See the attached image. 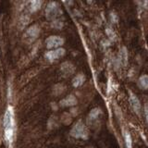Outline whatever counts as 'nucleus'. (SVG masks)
<instances>
[{"label": "nucleus", "instance_id": "nucleus-1", "mask_svg": "<svg viewBox=\"0 0 148 148\" xmlns=\"http://www.w3.org/2000/svg\"><path fill=\"white\" fill-rule=\"evenodd\" d=\"M4 129L5 136L7 141L11 143L14 137V130H15V119H14V111L11 106L7 108L4 116Z\"/></svg>", "mask_w": 148, "mask_h": 148}, {"label": "nucleus", "instance_id": "nucleus-2", "mask_svg": "<svg viewBox=\"0 0 148 148\" xmlns=\"http://www.w3.org/2000/svg\"><path fill=\"white\" fill-rule=\"evenodd\" d=\"M71 135L74 138H80V139H87L88 138V132L83 124L82 121L79 120L75 123V125L72 127L71 131Z\"/></svg>", "mask_w": 148, "mask_h": 148}, {"label": "nucleus", "instance_id": "nucleus-3", "mask_svg": "<svg viewBox=\"0 0 148 148\" xmlns=\"http://www.w3.org/2000/svg\"><path fill=\"white\" fill-rule=\"evenodd\" d=\"M61 14L62 11L57 2H50L45 8V16L48 20L56 21Z\"/></svg>", "mask_w": 148, "mask_h": 148}, {"label": "nucleus", "instance_id": "nucleus-4", "mask_svg": "<svg viewBox=\"0 0 148 148\" xmlns=\"http://www.w3.org/2000/svg\"><path fill=\"white\" fill-rule=\"evenodd\" d=\"M39 34H40V27L36 24H34L25 31L24 34H23V40L26 43L31 44L37 39V37L39 36Z\"/></svg>", "mask_w": 148, "mask_h": 148}, {"label": "nucleus", "instance_id": "nucleus-5", "mask_svg": "<svg viewBox=\"0 0 148 148\" xmlns=\"http://www.w3.org/2000/svg\"><path fill=\"white\" fill-rule=\"evenodd\" d=\"M64 44V39L58 35H51L45 40L46 47L48 49H57Z\"/></svg>", "mask_w": 148, "mask_h": 148}, {"label": "nucleus", "instance_id": "nucleus-6", "mask_svg": "<svg viewBox=\"0 0 148 148\" xmlns=\"http://www.w3.org/2000/svg\"><path fill=\"white\" fill-rule=\"evenodd\" d=\"M65 54H66V50L62 47H59V48L53 49V50L48 51V52H46L45 57L46 58V59H48L49 61H55V60H58V58H62Z\"/></svg>", "mask_w": 148, "mask_h": 148}, {"label": "nucleus", "instance_id": "nucleus-7", "mask_svg": "<svg viewBox=\"0 0 148 148\" xmlns=\"http://www.w3.org/2000/svg\"><path fill=\"white\" fill-rule=\"evenodd\" d=\"M60 71L64 74V76H71L75 71V66L69 61H65L60 66Z\"/></svg>", "mask_w": 148, "mask_h": 148}, {"label": "nucleus", "instance_id": "nucleus-8", "mask_svg": "<svg viewBox=\"0 0 148 148\" xmlns=\"http://www.w3.org/2000/svg\"><path fill=\"white\" fill-rule=\"evenodd\" d=\"M77 103H78V100L76 97L73 95H69L59 102V106H63V108H69V106H76Z\"/></svg>", "mask_w": 148, "mask_h": 148}, {"label": "nucleus", "instance_id": "nucleus-9", "mask_svg": "<svg viewBox=\"0 0 148 148\" xmlns=\"http://www.w3.org/2000/svg\"><path fill=\"white\" fill-rule=\"evenodd\" d=\"M130 101H131L133 110L138 114L141 110V103H140V101H139L138 97L132 92H130Z\"/></svg>", "mask_w": 148, "mask_h": 148}, {"label": "nucleus", "instance_id": "nucleus-10", "mask_svg": "<svg viewBox=\"0 0 148 148\" xmlns=\"http://www.w3.org/2000/svg\"><path fill=\"white\" fill-rule=\"evenodd\" d=\"M128 50L126 47H121L119 51V62L120 64L122 65L123 67H126L127 64H128Z\"/></svg>", "mask_w": 148, "mask_h": 148}, {"label": "nucleus", "instance_id": "nucleus-11", "mask_svg": "<svg viewBox=\"0 0 148 148\" xmlns=\"http://www.w3.org/2000/svg\"><path fill=\"white\" fill-rule=\"evenodd\" d=\"M85 80H86V78L84 76V74H82V73L77 74V75L72 79V85H73V87L78 88V87L82 86L83 83H84Z\"/></svg>", "mask_w": 148, "mask_h": 148}, {"label": "nucleus", "instance_id": "nucleus-12", "mask_svg": "<svg viewBox=\"0 0 148 148\" xmlns=\"http://www.w3.org/2000/svg\"><path fill=\"white\" fill-rule=\"evenodd\" d=\"M42 4H43V2L39 1V0H34V1H31L29 3V9H30V11L31 12L37 11L38 9H40Z\"/></svg>", "mask_w": 148, "mask_h": 148}, {"label": "nucleus", "instance_id": "nucleus-13", "mask_svg": "<svg viewBox=\"0 0 148 148\" xmlns=\"http://www.w3.org/2000/svg\"><path fill=\"white\" fill-rule=\"evenodd\" d=\"M138 85L140 88L143 90H146L148 88V77L147 75H143L139 78L138 80Z\"/></svg>", "mask_w": 148, "mask_h": 148}, {"label": "nucleus", "instance_id": "nucleus-14", "mask_svg": "<svg viewBox=\"0 0 148 148\" xmlns=\"http://www.w3.org/2000/svg\"><path fill=\"white\" fill-rule=\"evenodd\" d=\"M101 114V109L100 108H92L91 110V112L89 114V121H94V120H95L97 118H98V116Z\"/></svg>", "mask_w": 148, "mask_h": 148}, {"label": "nucleus", "instance_id": "nucleus-15", "mask_svg": "<svg viewBox=\"0 0 148 148\" xmlns=\"http://www.w3.org/2000/svg\"><path fill=\"white\" fill-rule=\"evenodd\" d=\"M124 141H125V145H126L127 148H132V136L128 131L124 132Z\"/></svg>", "mask_w": 148, "mask_h": 148}, {"label": "nucleus", "instance_id": "nucleus-16", "mask_svg": "<svg viewBox=\"0 0 148 148\" xmlns=\"http://www.w3.org/2000/svg\"><path fill=\"white\" fill-rule=\"evenodd\" d=\"M51 26L55 29H60V28L63 27V22L61 21H58V20H56V21H53L52 23H51Z\"/></svg>", "mask_w": 148, "mask_h": 148}, {"label": "nucleus", "instance_id": "nucleus-17", "mask_svg": "<svg viewBox=\"0 0 148 148\" xmlns=\"http://www.w3.org/2000/svg\"><path fill=\"white\" fill-rule=\"evenodd\" d=\"M106 34H108V35L109 36V38L110 39H115V37H116V34H114V32L112 30H110V29H106Z\"/></svg>", "mask_w": 148, "mask_h": 148}]
</instances>
